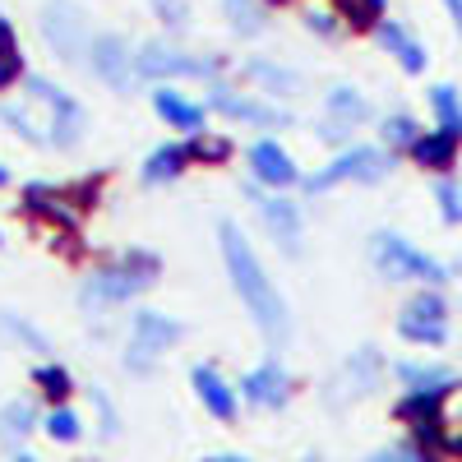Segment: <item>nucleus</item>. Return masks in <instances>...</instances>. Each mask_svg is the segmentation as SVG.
Wrapping results in <instances>:
<instances>
[{
	"mask_svg": "<svg viewBox=\"0 0 462 462\" xmlns=\"http://www.w3.org/2000/svg\"><path fill=\"white\" fill-rule=\"evenodd\" d=\"M217 250H222V263H226V278H231V287H236L241 305L250 310V319L259 324V333L273 346H282L287 333H291V315H287L282 291L273 287V278H268V268L259 263L250 236L236 222H222L217 226Z\"/></svg>",
	"mask_w": 462,
	"mask_h": 462,
	"instance_id": "obj_1",
	"label": "nucleus"
},
{
	"mask_svg": "<svg viewBox=\"0 0 462 462\" xmlns=\"http://www.w3.org/2000/svg\"><path fill=\"white\" fill-rule=\"evenodd\" d=\"M158 278H162V259L152 250H130L121 259L93 268L79 282V300H84V310H116V305L143 296Z\"/></svg>",
	"mask_w": 462,
	"mask_h": 462,
	"instance_id": "obj_2",
	"label": "nucleus"
},
{
	"mask_svg": "<svg viewBox=\"0 0 462 462\" xmlns=\"http://www.w3.org/2000/svg\"><path fill=\"white\" fill-rule=\"evenodd\" d=\"M370 263L383 282H416V287H444L457 268L435 259L430 250H420L416 241H407L402 231H374L370 236Z\"/></svg>",
	"mask_w": 462,
	"mask_h": 462,
	"instance_id": "obj_3",
	"label": "nucleus"
},
{
	"mask_svg": "<svg viewBox=\"0 0 462 462\" xmlns=\"http://www.w3.org/2000/svg\"><path fill=\"white\" fill-rule=\"evenodd\" d=\"M393 171H398V152H389L383 143H342L319 171L300 176V189L305 195H328L337 185H383Z\"/></svg>",
	"mask_w": 462,
	"mask_h": 462,
	"instance_id": "obj_4",
	"label": "nucleus"
},
{
	"mask_svg": "<svg viewBox=\"0 0 462 462\" xmlns=\"http://www.w3.org/2000/svg\"><path fill=\"white\" fill-rule=\"evenodd\" d=\"M23 93H28V102H42L51 116H47V134H51V148H74V143H84V134H88V111H84V102L74 97V93H65L56 79H42V74H28L23 79Z\"/></svg>",
	"mask_w": 462,
	"mask_h": 462,
	"instance_id": "obj_5",
	"label": "nucleus"
},
{
	"mask_svg": "<svg viewBox=\"0 0 462 462\" xmlns=\"http://www.w3.org/2000/svg\"><path fill=\"white\" fill-rule=\"evenodd\" d=\"M134 79H217V60L213 56H189L180 51L176 42H162V37H152L134 51Z\"/></svg>",
	"mask_w": 462,
	"mask_h": 462,
	"instance_id": "obj_6",
	"label": "nucleus"
},
{
	"mask_svg": "<svg viewBox=\"0 0 462 462\" xmlns=\"http://www.w3.org/2000/svg\"><path fill=\"white\" fill-rule=\"evenodd\" d=\"M180 337H185V324H180V319H171V315H162V310H134V319H130V352H125V365L139 370V374H148V370L158 365Z\"/></svg>",
	"mask_w": 462,
	"mask_h": 462,
	"instance_id": "obj_7",
	"label": "nucleus"
},
{
	"mask_svg": "<svg viewBox=\"0 0 462 462\" xmlns=\"http://www.w3.org/2000/svg\"><path fill=\"white\" fill-rule=\"evenodd\" d=\"M398 337L411 346H444L448 342V296L439 287H420L398 315Z\"/></svg>",
	"mask_w": 462,
	"mask_h": 462,
	"instance_id": "obj_8",
	"label": "nucleus"
},
{
	"mask_svg": "<svg viewBox=\"0 0 462 462\" xmlns=\"http://www.w3.org/2000/svg\"><path fill=\"white\" fill-rule=\"evenodd\" d=\"M245 199L259 208V217H263V226H268V236H273V245H278L282 254H300V245H305L300 204L287 199V195H263L259 180H254V185L245 180Z\"/></svg>",
	"mask_w": 462,
	"mask_h": 462,
	"instance_id": "obj_9",
	"label": "nucleus"
},
{
	"mask_svg": "<svg viewBox=\"0 0 462 462\" xmlns=\"http://www.w3.org/2000/svg\"><path fill=\"white\" fill-rule=\"evenodd\" d=\"M208 106L217 116H226V121H241V125H259V130H287L296 116L273 106V102H263V97H250V93H236L231 84L213 79L208 84Z\"/></svg>",
	"mask_w": 462,
	"mask_h": 462,
	"instance_id": "obj_10",
	"label": "nucleus"
},
{
	"mask_svg": "<svg viewBox=\"0 0 462 462\" xmlns=\"http://www.w3.org/2000/svg\"><path fill=\"white\" fill-rule=\"evenodd\" d=\"M88 65L97 69V79L111 88V93H130L134 88V47L125 42L121 32H97L88 42Z\"/></svg>",
	"mask_w": 462,
	"mask_h": 462,
	"instance_id": "obj_11",
	"label": "nucleus"
},
{
	"mask_svg": "<svg viewBox=\"0 0 462 462\" xmlns=\"http://www.w3.org/2000/svg\"><path fill=\"white\" fill-rule=\"evenodd\" d=\"M42 37L51 42V51L56 56H65V60H84L88 56V23H84V14L69 5V0H51V5L42 10Z\"/></svg>",
	"mask_w": 462,
	"mask_h": 462,
	"instance_id": "obj_12",
	"label": "nucleus"
},
{
	"mask_svg": "<svg viewBox=\"0 0 462 462\" xmlns=\"http://www.w3.org/2000/svg\"><path fill=\"white\" fill-rule=\"evenodd\" d=\"M23 213L42 217L47 226H60V231H79L84 222V208L69 195V185H47V180L23 185Z\"/></svg>",
	"mask_w": 462,
	"mask_h": 462,
	"instance_id": "obj_13",
	"label": "nucleus"
},
{
	"mask_svg": "<svg viewBox=\"0 0 462 462\" xmlns=\"http://www.w3.org/2000/svg\"><path fill=\"white\" fill-rule=\"evenodd\" d=\"M245 158H250V171H254V180L259 185H268V189H291V185H300V167L291 162V152L278 143V139H254L250 148H245Z\"/></svg>",
	"mask_w": 462,
	"mask_h": 462,
	"instance_id": "obj_14",
	"label": "nucleus"
},
{
	"mask_svg": "<svg viewBox=\"0 0 462 462\" xmlns=\"http://www.w3.org/2000/svg\"><path fill=\"white\" fill-rule=\"evenodd\" d=\"M407 158H411V167H420V171H430V176H448L453 167H457V158H462V134H453V130H420V139L407 148Z\"/></svg>",
	"mask_w": 462,
	"mask_h": 462,
	"instance_id": "obj_15",
	"label": "nucleus"
},
{
	"mask_svg": "<svg viewBox=\"0 0 462 462\" xmlns=\"http://www.w3.org/2000/svg\"><path fill=\"white\" fill-rule=\"evenodd\" d=\"M152 111H158V121L167 130H176L185 139L204 134V125H208V106L195 102V97H185V93H176V88H158V93H152Z\"/></svg>",
	"mask_w": 462,
	"mask_h": 462,
	"instance_id": "obj_16",
	"label": "nucleus"
},
{
	"mask_svg": "<svg viewBox=\"0 0 462 462\" xmlns=\"http://www.w3.org/2000/svg\"><path fill=\"white\" fill-rule=\"evenodd\" d=\"M241 393H245V402L250 407H287V398H291V379H287V370L278 365V361H263V365H254L245 379H241Z\"/></svg>",
	"mask_w": 462,
	"mask_h": 462,
	"instance_id": "obj_17",
	"label": "nucleus"
},
{
	"mask_svg": "<svg viewBox=\"0 0 462 462\" xmlns=\"http://www.w3.org/2000/svg\"><path fill=\"white\" fill-rule=\"evenodd\" d=\"M189 162H195L189 139H167V143H158V148L143 158L139 180H143V185H171V180H180V176L189 171Z\"/></svg>",
	"mask_w": 462,
	"mask_h": 462,
	"instance_id": "obj_18",
	"label": "nucleus"
},
{
	"mask_svg": "<svg viewBox=\"0 0 462 462\" xmlns=\"http://www.w3.org/2000/svg\"><path fill=\"white\" fill-rule=\"evenodd\" d=\"M189 383H195V398L204 402V411H213L217 420H236V389L213 365H195L189 370Z\"/></svg>",
	"mask_w": 462,
	"mask_h": 462,
	"instance_id": "obj_19",
	"label": "nucleus"
},
{
	"mask_svg": "<svg viewBox=\"0 0 462 462\" xmlns=\"http://www.w3.org/2000/svg\"><path fill=\"white\" fill-rule=\"evenodd\" d=\"M241 74L263 93V97H291V93H300L305 84L296 79V69H287V65H278V60H268V56H250L245 65H241Z\"/></svg>",
	"mask_w": 462,
	"mask_h": 462,
	"instance_id": "obj_20",
	"label": "nucleus"
},
{
	"mask_svg": "<svg viewBox=\"0 0 462 462\" xmlns=\"http://www.w3.org/2000/svg\"><path fill=\"white\" fill-rule=\"evenodd\" d=\"M393 374H398L402 389H420V393H453L457 383H462L457 370H448V365H426V361H398Z\"/></svg>",
	"mask_w": 462,
	"mask_h": 462,
	"instance_id": "obj_21",
	"label": "nucleus"
},
{
	"mask_svg": "<svg viewBox=\"0 0 462 462\" xmlns=\"http://www.w3.org/2000/svg\"><path fill=\"white\" fill-rule=\"evenodd\" d=\"M324 111L333 116V121H342L346 130H356V125L370 121V97H365L356 84H333V88L324 93Z\"/></svg>",
	"mask_w": 462,
	"mask_h": 462,
	"instance_id": "obj_22",
	"label": "nucleus"
},
{
	"mask_svg": "<svg viewBox=\"0 0 462 462\" xmlns=\"http://www.w3.org/2000/svg\"><path fill=\"white\" fill-rule=\"evenodd\" d=\"M420 139V121L411 111H389L379 121V143L389 148V152H398V158H407V148Z\"/></svg>",
	"mask_w": 462,
	"mask_h": 462,
	"instance_id": "obj_23",
	"label": "nucleus"
},
{
	"mask_svg": "<svg viewBox=\"0 0 462 462\" xmlns=\"http://www.w3.org/2000/svg\"><path fill=\"white\" fill-rule=\"evenodd\" d=\"M426 102H430V116H435L439 130L462 134V88H457V84H448V79H444V84H430Z\"/></svg>",
	"mask_w": 462,
	"mask_h": 462,
	"instance_id": "obj_24",
	"label": "nucleus"
},
{
	"mask_svg": "<svg viewBox=\"0 0 462 462\" xmlns=\"http://www.w3.org/2000/svg\"><path fill=\"white\" fill-rule=\"evenodd\" d=\"M346 32H374V23L389 14V0H328Z\"/></svg>",
	"mask_w": 462,
	"mask_h": 462,
	"instance_id": "obj_25",
	"label": "nucleus"
},
{
	"mask_svg": "<svg viewBox=\"0 0 462 462\" xmlns=\"http://www.w3.org/2000/svg\"><path fill=\"white\" fill-rule=\"evenodd\" d=\"M226 23L236 28V37H259L268 28V5L263 0H222Z\"/></svg>",
	"mask_w": 462,
	"mask_h": 462,
	"instance_id": "obj_26",
	"label": "nucleus"
},
{
	"mask_svg": "<svg viewBox=\"0 0 462 462\" xmlns=\"http://www.w3.org/2000/svg\"><path fill=\"white\" fill-rule=\"evenodd\" d=\"M32 383H37V393H42L51 407L69 402V393H74V379H69V370H65V365H56V361L37 365V370H32Z\"/></svg>",
	"mask_w": 462,
	"mask_h": 462,
	"instance_id": "obj_27",
	"label": "nucleus"
},
{
	"mask_svg": "<svg viewBox=\"0 0 462 462\" xmlns=\"http://www.w3.org/2000/svg\"><path fill=\"white\" fill-rule=\"evenodd\" d=\"M0 125H5L14 139H23V143L51 148V134H47L42 125H37V121H32V116H28L23 106H14V102H5V106H0Z\"/></svg>",
	"mask_w": 462,
	"mask_h": 462,
	"instance_id": "obj_28",
	"label": "nucleus"
},
{
	"mask_svg": "<svg viewBox=\"0 0 462 462\" xmlns=\"http://www.w3.org/2000/svg\"><path fill=\"white\" fill-rule=\"evenodd\" d=\"M430 195H435L439 222H444V226H462V180H453V171H448V176H435Z\"/></svg>",
	"mask_w": 462,
	"mask_h": 462,
	"instance_id": "obj_29",
	"label": "nucleus"
},
{
	"mask_svg": "<svg viewBox=\"0 0 462 462\" xmlns=\"http://www.w3.org/2000/svg\"><path fill=\"white\" fill-rule=\"evenodd\" d=\"M37 430V411L32 402H10V407H0V439L5 444H19Z\"/></svg>",
	"mask_w": 462,
	"mask_h": 462,
	"instance_id": "obj_30",
	"label": "nucleus"
},
{
	"mask_svg": "<svg viewBox=\"0 0 462 462\" xmlns=\"http://www.w3.org/2000/svg\"><path fill=\"white\" fill-rule=\"evenodd\" d=\"M379 370H383L379 352H374V346H361V352H356L352 361H346V370H342V374L356 383V393H370L374 383H379Z\"/></svg>",
	"mask_w": 462,
	"mask_h": 462,
	"instance_id": "obj_31",
	"label": "nucleus"
},
{
	"mask_svg": "<svg viewBox=\"0 0 462 462\" xmlns=\"http://www.w3.org/2000/svg\"><path fill=\"white\" fill-rule=\"evenodd\" d=\"M42 430H47L56 444H74V439L84 435V420H79V411H69V407L60 402V407H51V411H47Z\"/></svg>",
	"mask_w": 462,
	"mask_h": 462,
	"instance_id": "obj_32",
	"label": "nucleus"
},
{
	"mask_svg": "<svg viewBox=\"0 0 462 462\" xmlns=\"http://www.w3.org/2000/svg\"><path fill=\"white\" fill-rule=\"evenodd\" d=\"M407 42H411V28H407L402 19H389V14H383V19L374 23V47H379L383 56H398Z\"/></svg>",
	"mask_w": 462,
	"mask_h": 462,
	"instance_id": "obj_33",
	"label": "nucleus"
},
{
	"mask_svg": "<svg viewBox=\"0 0 462 462\" xmlns=\"http://www.w3.org/2000/svg\"><path fill=\"white\" fill-rule=\"evenodd\" d=\"M189 152H195V162H204V167H222L231 158V139H222V134H189Z\"/></svg>",
	"mask_w": 462,
	"mask_h": 462,
	"instance_id": "obj_34",
	"label": "nucleus"
},
{
	"mask_svg": "<svg viewBox=\"0 0 462 462\" xmlns=\"http://www.w3.org/2000/svg\"><path fill=\"white\" fill-rule=\"evenodd\" d=\"M300 23H305V28H310L315 37H324V42H337V37L346 32V23L337 19V10H333V5H328V10H319V5H310V10H305V14H300Z\"/></svg>",
	"mask_w": 462,
	"mask_h": 462,
	"instance_id": "obj_35",
	"label": "nucleus"
},
{
	"mask_svg": "<svg viewBox=\"0 0 462 462\" xmlns=\"http://www.w3.org/2000/svg\"><path fill=\"white\" fill-rule=\"evenodd\" d=\"M365 462H439V453H430L426 444H416V439H407V444H389V448H379V453H370Z\"/></svg>",
	"mask_w": 462,
	"mask_h": 462,
	"instance_id": "obj_36",
	"label": "nucleus"
},
{
	"mask_svg": "<svg viewBox=\"0 0 462 462\" xmlns=\"http://www.w3.org/2000/svg\"><path fill=\"white\" fill-rule=\"evenodd\" d=\"M152 14L162 28H189V0H152Z\"/></svg>",
	"mask_w": 462,
	"mask_h": 462,
	"instance_id": "obj_37",
	"label": "nucleus"
},
{
	"mask_svg": "<svg viewBox=\"0 0 462 462\" xmlns=\"http://www.w3.org/2000/svg\"><path fill=\"white\" fill-rule=\"evenodd\" d=\"M393 60H398V69H402V74H411V79H416V74H426V69H430V51L420 47L416 37H411V42H407V47H402Z\"/></svg>",
	"mask_w": 462,
	"mask_h": 462,
	"instance_id": "obj_38",
	"label": "nucleus"
},
{
	"mask_svg": "<svg viewBox=\"0 0 462 462\" xmlns=\"http://www.w3.org/2000/svg\"><path fill=\"white\" fill-rule=\"evenodd\" d=\"M28 79V65H23V51H0V93L14 88Z\"/></svg>",
	"mask_w": 462,
	"mask_h": 462,
	"instance_id": "obj_39",
	"label": "nucleus"
},
{
	"mask_svg": "<svg viewBox=\"0 0 462 462\" xmlns=\"http://www.w3.org/2000/svg\"><path fill=\"white\" fill-rule=\"evenodd\" d=\"M0 324H5L10 333H19V342H28L32 352H51V342L42 337V328H32V324H23L19 315H0Z\"/></svg>",
	"mask_w": 462,
	"mask_h": 462,
	"instance_id": "obj_40",
	"label": "nucleus"
},
{
	"mask_svg": "<svg viewBox=\"0 0 462 462\" xmlns=\"http://www.w3.org/2000/svg\"><path fill=\"white\" fill-rule=\"evenodd\" d=\"M0 51H19V32H14L5 10H0Z\"/></svg>",
	"mask_w": 462,
	"mask_h": 462,
	"instance_id": "obj_41",
	"label": "nucleus"
},
{
	"mask_svg": "<svg viewBox=\"0 0 462 462\" xmlns=\"http://www.w3.org/2000/svg\"><path fill=\"white\" fill-rule=\"evenodd\" d=\"M444 5V14H448V23L457 28V37H462V0H439Z\"/></svg>",
	"mask_w": 462,
	"mask_h": 462,
	"instance_id": "obj_42",
	"label": "nucleus"
},
{
	"mask_svg": "<svg viewBox=\"0 0 462 462\" xmlns=\"http://www.w3.org/2000/svg\"><path fill=\"white\" fill-rule=\"evenodd\" d=\"M204 462H250V457H241V453H217V457H204Z\"/></svg>",
	"mask_w": 462,
	"mask_h": 462,
	"instance_id": "obj_43",
	"label": "nucleus"
},
{
	"mask_svg": "<svg viewBox=\"0 0 462 462\" xmlns=\"http://www.w3.org/2000/svg\"><path fill=\"white\" fill-rule=\"evenodd\" d=\"M14 462H37V457H32V453H23V448H19V453H14Z\"/></svg>",
	"mask_w": 462,
	"mask_h": 462,
	"instance_id": "obj_44",
	"label": "nucleus"
},
{
	"mask_svg": "<svg viewBox=\"0 0 462 462\" xmlns=\"http://www.w3.org/2000/svg\"><path fill=\"white\" fill-rule=\"evenodd\" d=\"M263 5H268V10H278V5H291V0H263Z\"/></svg>",
	"mask_w": 462,
	"mask_h": 462,
	"instance_id": "obj_45",
	"label": "nucleus"
},
{
	"mask_svg": "<svg viewBox=\"0 0 462 462\" xmlns=\"http://www.w3.org/2000/svg\"><path fill=\"white\" fill-rule=\"evenodd\" d=\"M5 185H10V171H5V167H0V189H5Z\"/></svg>",
	"mask_w": 462,
	"mask_h": 462,
	"instance_id": "obj_46",
	"label": "nucleus"
},
{
	"mask_svg": "<svg viewBox=\"0 0 462 462\" xmlns=\"http://www.w3.org/2000/svg\"><path fill=\"white\" fill-rule=\"evenodd\" d=\"M0 245H5V231H0Z\"/></svg>",
	"mask_w": 462,
	"mask_h": 462,
	"instance_id": "obj_47",
	"label": "nucleus"
}]
</instances>
